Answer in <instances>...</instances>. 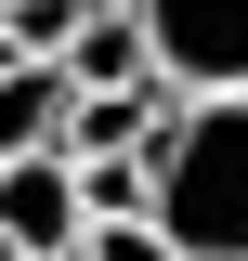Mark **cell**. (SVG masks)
I'll return each mask as SVG.
<instances>
[{
  "label": "cell",
  "instance_id": "cell-4",
  "mask_svg": "<svg viewBox=\"0 0 248 261\" xmlns=\"http://www.w3.org/2000/svg\"><path fill=\"white\" fill-rule=\"evenodd\" d=\"M65 118H79V79L39 53L0 65V157H39V144H65Z\"/></svg>",
  "mask_w": 248,
  "mask_h": 261
},
{
  "label": "cell",
  "instance_id": "cell-10",
  "mask_svg": "<svg viewBox=\"0 0 248 261\" xmlns=\"http://www.w3.org/2000/svg\"><path fill=\"white\" fill-rule=\"evenodd\" d=\"M0 65H13V39H0Z\"/></svg>",
  "mask_w": 248,
  "mask_h": 261
},
{
  "label": "cell",
  "instance_id": "cell-9",
  "mask_svg": "<svg viewBox=\"0 0 248 261\" xmlns=\"http://www.w3.org/2000/svg\"><path fill=\"white\" fill-rule=\"evenodd\" d=\"M0 261H13V235H0Z\"/></svg>",
  "mask_w": 248,
  "mask_h": 261
},
{
  "label": "cell",
  "instance_id": "cell-5",
  "mask_svg": "<svg viewBox=\"0 0 248 261\" xmlns=\"http://www.w3.org/2000/svg\"><path fill=\"white\" fill-rule=\"evenodd\" d=\"M65 79H79V92H131V79H170V65H157L144 13H92V27L65 39Z\"/></svg>",
  "mask_w": 248,
  "mask_h": 261
},
{
  "label": "cell",
  "instance_id": "cell-7",
  "mask_svg": "<svg viewBox=\"0 0 248 261\" xmlns=\"http://www.w3.org/2000/svg\"><path fill=\"white\" fill-rule=\"evenodd\" d=\"M79 248H92V261H183V248H170V235H157V222H92V235H79Z\"/></svg>",
  "mask_w": 248,
  "mask_h": 261
},
{
  "label": "cell",
  "instance_id": "cell-3",
  "mask_svg": "<svg viewBox=\"0 0 248 261\" xmlns=\"http://www.w3.org/2000/svg\"><path fill=\"white\" fill-rule=\"evenodd\" d=\"M144 27L183 92H248V0H144Z\"/></svg>",
  "mask_w": 248,
  "mask_h": 261
},
{
  "label": "cell",
  "instance_id": "cell-6",
  "mask_svg": "<svg viewBox=\"0 0 248 261\" xmlns=\"http://www.w3.org/2000/svg\"><path fill=\"white\" fill-rule=\"evenodd\" d=\"M92 27V0H0V39L13 53H39V65H65V39Z\"/></svg>",
  "mask_w": 248,
  "mask_h": 261
},
{
  "label": "cell",
  "instance_id": "cell-11",
  "mask_svg": "<svg viewBox=\"0 0 248 261\" xmlns=\"http://www.w3.org/2000/svg\"><path fill=\"white\" fill-rule=\"evenodd\" d=\"M65 261H92V248H65Z\"/></svg>",
  "mask_w": 248,
  "mask_h": 261
},
{
  "label": "cell",
  "instance_id": "cell-2",
  "mask_svg": "<svg viewBox=\"0 0 248 261\" xmlns=\"http://www.w3.org/2000/svg\"><path fill=\"white\" fill-rule=\"evenodd\" d=\"M0 235H13V261H65L79 235H92V183H79V157H65V144L0 157Z\"/></svg>",
  "mask_w": 248,
  "mask_h": 261
},
{
  "label": "cell",
  "instance_id": "cell-1",
  "mask_svg": "<svg viewBox=\"0 0 248 261\" xmlns=\"http://www.w3.org/2000/svg\"><path fill=\"white\" fill-rule=\"evenodd\" d=\"M157 235L183 261H248V92H183L157 144Z\"/></svg>",
  "mask_w": 248,
  "mask_h": 261
},
{
  "label": "cell",
  "instance_id": "cell-8",
  "mask_svg": "<svg viewBox=\"0 0 248 261\" xmlns=\"http://www.w3.org/2000/svg\"><path fill=\"white\" fill-rule=\"evenodd\" d=\"M92 13H144V0H92Z\"/></svg>",
  "mask_w": 248,
  "mask_h": 261
}]
</instances>
